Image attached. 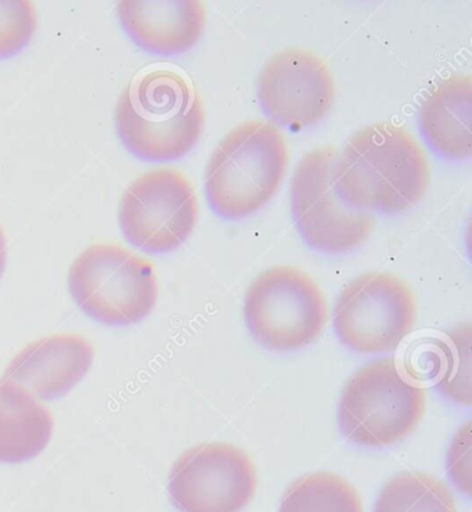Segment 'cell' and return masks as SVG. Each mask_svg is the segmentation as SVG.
Wrapping results in <instances>:
<instances>
[{
    "label": "cell",
    "mask_w": 472,
    "mask_h": 512,
    "mask_svg": "<svg viewBox=\"0 0 472 512\" xmlns=\"http://www.w3.org/2000/svg\"><path fill=\"white\" fill-rule=\"evenodd\" d=\"M472 79L456 74L443 79L421 102V133L435 153L450 161H464L472 154Z\"/></svg>",
    "instance_id": "obj_14"
},
{
    "label": "cell",
    "mask_w": 472,
    "mask_h": 512,
    "mask_svg": "<svg viewBox=\"0 0 472 512\" xmlns=\"http://www.w3.org/2000/svg\"><path fill=\"white\" fill-rule=\"evenodd\" d=\"M244 316L259 344L270 351L293 352L322 335L329 306L319 284L304 270L275 266L252 281Z\"/></svg>",
    "instance_id": "obj_6"
},
{
    "label": "cell",
    "mask_w": 472,
    "mask_h": 512,
    "mask_svg": "<svg viewBox=\"0 0 472 512\" xmlns=\"http://www.w3.org/2000/svg\"><path fill=\"white\" fill-rule=\"evenodd\" d=\"M330 67L311 50L290 48L265 64L258 81L259 103L269 118L293 131L323 120L334 103Z\"/></svg>",
    "instance_id": "obj_11"
},
{
    "label": "cell",
    "mask_w": 472,
    "mask_h": 512,
    "mask_svg": "<svg viewBox=\"0 0 472 512\" xmlns=\"http://www.w3.org/2000/svg\"><path fill=\"white\" fill-rule=\"evenodd\" d=\"M417 322V302L406 281L387 272L352 280L334 308V330L341 344L360 355L395 351Z\"/></svg>",
    "instance_id": "obj_8"
},
{
    "label": "cell",
    "mask_w": 472,
    "mask_h": 512,
    "mask_svg": "<svg viewBox=\"0 0 472 512\" xmlns=\"http://www.w3.org/2000/svg\"><path fill=\"white\" fill-rule=\"evenodd\" d=\"M121 232L149 254L178 250L194 232L198 201L192 183L174 168H157L133 180L120 204Z\"/></svg>",
    "instance_id": "obj_9"
},
{
    "label": "cell",
    "mask_w": 472,
    "mask_h": 512,
    "mask_svg": "<svg viewBox=\"0 0 472 512\" xmlns=\"http://www.w3.org/2000/svg\"><path fill=\"white\" fill-rule=\"evenodd\" d=\"M251 457L229 443L187 450L169 474L168 493L180 512H241L257 492Z\"/></svg>",
    "instance_id": "obj_10"
},
{
    "label": "cell",
    "mask_w": 472,
    "mask_h": 512,
    "mask_svg": "<svg viewBox=\"0 0 472 512\" xmlns=\"http://www.w3.org/2000/svg\"><path fill=\"white\" fill-rule=\"evenodd\" d=\"M286 137L272 122L237 125L212 153L205 193L216 214L230 221L247 218L275 197L286 178Z\"/></svg>",
    "instance_id": "obj_3"
},
{
    "label": "cell",
    "mask_w": 472,
    "mask_h": 512,
    "mask_svg": "<svg viewBox=\"0 0 472 512\" xmlns=\"http://www.w3.org/2000/svg\"><path fill=\"white\" fill-rule=\"evenodd\" d=\"M333 146L309 151L295 169L291 182V209L299 233L313 250L344 254L362 247L373 233L376 218L345 204L334 186Z\"/></svg>",
    "instance_id": "obj_7"
},
{
    "label": "cell",
    "mask_w": 472,
    "mask_h": 512,
    "mask_svg": "<svg viewBox=\"0 0 472 512\" xmlns=\"http://www.w3.org/2000/svg\"><path fill=\"white\" fill-rule=\"evenodd\" d=\"M117 14L122 28L139 48L160 56L189 52L207 24V9L198 0L120 2Z\"/></svg>",
    "instance_id": "obj_13"
},
{
    "label": "cell",
    "mask_w": 472,
    "mask_h": 512,
    "mask_svg": "<svg viewBox=\"0 0 472 512\" xmlns=\"http://www.w3.org/2000/svg\"><path fill=\"white\" fill-rule=\"evenodd\" d=\"M36 10L31 2H0V60L23 52L36 30Z\"/></svg>",
    "instance_id": "obj_18"
},
{
    "label": "cell",
    "mask_w": 472,
    "mask_h": 512,
    "mask_svg": "<svg viewBox=\"0 0 472 512\" xmlns=\"http://www.w3.org/2000/svg\"><path fill=\"white\" fill-rule=\"evenodd\" d=\"M374 512H457L448 486L424 472H403L378 496Z\"/></svg>",
    "instance_id": "obj_17"
},
{
    "label": "cell",
    "mask_w": 472,
    "mask_h": 512,
    "mask_svg": "<svg viewBox=\"0 0 472 512\" xmlns=\"http://www.w3.org/2000/svg\"><path fill=\"white\" fill-rule=\"evenodd\" d=\"M54 421L50 411L16 382L0 380V463L20 464L49 445Z\"/></svg>",
    "instance_id": "obj_15"
},
{
    "label": "cell",
    "mask_w": 472,
    "mask_h": 512,
    "mask_svg": "<svg viewBox=\"0 0 472 512\" xmlns=\"http://www.w3.org/2000/svg\"><path fill=\"white\" fill-rule=\"evenodd\" d=\"M126 149L146 161H172L192 151L205 126L196 89L174 71L157 70L133 81L115 108Z\"/></svg>",
    "instance_id": "obj_2"
},
{
    "label": "cell",
    "mask_w": 472,
    "mask_h": 512,
    "mask_svg": "<svg viewBox=\"0 0 472 512\" xmlns=\"http://www.w3.org/2000/svg\"><path fill=\"white\" fill-rule=\"evenodd\" d=\"M68 288L79 309L108 327L140 323L156 308L153 263L120 245H93L72 263Z\"/></svg>",
    "instance_id": "obj_5"
},
{
    "label": "cell",
    "mask_w": 472,
    "mask_h": 512,
    "mask_svg": "<svg viewBox=\"0 0 472 512\" xmlns=\"http://www.w3.org/2000/svg\"><path fill=\"white\" fill-rule=\"evenodd\" d=\"M95 351L77 335H53L25 346L7 366L6 380L42 400H57L79 384L92 367Z\"/></svg>",
    "instance_id": "obj_12"
},
{
    "label": "cell",
    "mask_w": 472,
    "mask_h": 512,
    "mask_svg": "<svg viewBox=\"0 0 472 512\" xmlns=\"http://www.w3.org/2000/svg\"><path fill=\"white\" fill-rule=\"evenodd\" d=\"M425 402L424 388L407 380L395 359L374 360L360 367L342 392V435L358 446L395 445L419 427Z\"/></svg>",
    "instance_id": "obj_4"
},
{
    "label": "cell",
    "mask_w": 472,
    "mask_h": 512,
    "mask_svg": "<svg viewBox=\"0 0 472 512\" xmlns=\"http://www.w3.org/2000/svg\"><path fill=\"white\" fill-rule=\"evenodd\" d=\"M430 183V162L402 126L374 124L356 132L335 162L334 186L353 209L402 214Z\"/></svg>",
    "instance_id": "obj_1"
},
{
    "label": "cell",
    "mask_w": 472,
    "mask_h": 512,
    "mask_svg": "<svg viewBox=\"0 0 472 512\" xmlns=\"http://www.w3.org/2000/svg\"><path fill=\"white\" fill-rule=\"evenodd\" d=\"M7 265V243L5 232H3L2 226H0V279H2L3 273H5Z\"/></svg>",
    "instance_id": "obj_21"
},
{
    "label": "cell",
    "mask_w": 472,
    "mask_h": 512,
    "mask_svg": "<svg viewBox=\"0 0 472 512\" xmlns=\"http://www.w3.org/2000/svg\"><path fill=\"white\" fill-rule=\"evenodd\" d=\"M471 435L470 424L461 429L453 441L449 452V474L455 481L457 488L463 490L467 496L471 492Z\"/></svg>",
    "instance_id": "obj_20"
},
{
    "label": "cell",
    "mask_w": 472,
    "mask_h": 512,
    "mask_svg": "<svg viewBox=\"0 0 472 512\" xmlns=\"http://www.w3.org/2000/svg\"><path fill=\"white\" fill-rule=\"evenodd\" d=\"M279 512H363V503L358 490L340 475L313 472L287 489Z\"/></svg>",
    "instance_id": "obj_16"
},
{
    "label": "cell",
    "mask_w": 472,
    "mask_h": 512,
    "mask_svg": "<svg viewBox=\"0 0 472 512\" xmlns=\"http://www.w3.org/2000/svg\"><path fill=\"white\" fill-rule=\"evenodd\" d=\"M470 327L466 334L459 328L456 333L450 337V369L446 371L441 385H438L439 391L452 402L459 405H471V384H470Z\"/></svg>",
    "instance_id": "obj_19"
}]
</instances>
